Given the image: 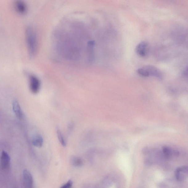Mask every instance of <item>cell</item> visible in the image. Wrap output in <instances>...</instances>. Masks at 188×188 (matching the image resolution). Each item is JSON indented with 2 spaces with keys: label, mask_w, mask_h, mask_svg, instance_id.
<instances>
[{
  "label": "cell",
  "mask_w": 188,
  "mask_h": 188,
  "mask_svg": "<svg viewBox=\"0 0 188 188\" xmlns=\"http://www.w3.org/2000/svg\"><path fill=\"white\" fill-rule=\"evenodd\" d=\"M25 34L29 55L30 58H33L35 56L38 50L37 36L35 31L31 27L27 28Z\"/></svg>",
  "instance_id": "6da1fadb"
},
{
  "label": "cell",
  "mask_w": 188,
  "mask_h": 188,
  "mask_svg": "<svg viewBox=\"0 0 188 188\" xmlns=\"http://www.w3.org/2000/svg\"><path fill=\"white\" fill-rule=\"evenodd\" d=\"M30 89L31 92L34 94L39 92L41 88V82L38 77L33 75L29 76Z\"/></svg>",
  "instance_id": "7a4b0ae2"
},
{
  "label": "cell",
  "mask_w": 188,
  "mask_h": 188,
  "mask_svg": "<svg viewBox=\"0 0 188 188\" xmlns=\"http://www.w3.org/2000/svg\"><path fill=\"white\" fill-rule=\"evenodd\" d=\"M147 72L148 77L149 76H154L155 78L161 79L163 77V74L160 69L151 65H147L143 66Z\"/></svg>",
  "instance_id": "3957f363"
},
{
  "label": "cell",
  "mask_w": 188,
  "mask_h": 188,
  "mask_svg": "<svg viewBox=\"0 0 188 188\" xmlns=\"http://www.w3.org/2000/svg\"><path fill=\"white\" fill-rule=\"evenodd\" d=\"M149 44L147 42L142 41L138 44L136 47V52L140 57H146L149 52Z\"/></svg>",
  "instance_id": "277c9868"
},
{
  "label": "cell",
  "mask_w": 188,
  "mask_h": 188,
  "mask_svg": "<svg viewBox=\"0 0 188 188\" xmlns=\"http://www.w3.org/2000/svg\"><path fill=\"white\" fill-rule=\"evenodd\" d=\"M23 185L24 188H33V178L27 170H24L22 174Z\"/></svg>",
  "instance_id": "5b68a950"
},
{
  "label": "cell",
  "mask_w": 188,
  "mask_h": 188,
  "mask_svg": "<svg viewBox=\"0 0 188 188\" xmlns=\"http://www.w3.org/2000/svg\"><path fill=\"white\" fill-rule=\"evenodd\" d=\"M10 163V158L9 155L5 151H3L0 157V166L3 170L8 169Z\"/></svg>",
  "instance_id": "8992f818"
},
{
  "label": "cell",
  "mask_w": 188,
  "mask_h": 188,
  "mask_svg": "<svg viewBox=\"0 0 188 188\" xmlns=\"http://www.w3.org/2000/svg\"><path fill=\"white\" fill-rule=\"evenodd\" d=\"M14 7L15 11L19 14L24 15L27 11V6L23 1H15L14 3Z\"/></svg>",
  "instance_id": "52a82bcc"
},
{
  "label": "cell",
  "mask_w": 188,
  "mask_h": 188,
  "mask_svg": "<svg viewBox=\"0 0 188 188\" xmlns=\"http://www.w3.org/2000/svg\"><path fill=\"white\" fill-rule=\"evenodd\" d=\"M175 174L176 179L180 181H183L187 177V167L182 166L178 168L176 170Z\"/></svg>",
  "instance_id": "ba28073f"
},
{
  "label": "cell",
  "mask_w": 188,
  "mask_h": 188,
  "mask_svg": "<svg viewBox=\"0 0 188 188\" xmlns=\"http://www.w3.org/2000/svg\"><path fill=\"white\" fill-rule=\"evenodd\" d=\"M12 105L13 112L17 117L19 119L22 120L24 118V115L18 101L14 100L12 101Z\"/></svg>",
  "instance_id": "9c48e42d"
},
{
  "label": "cell",
  "mask_w": 188,
  "mask_h": 188,
  "mask_svg": "<svg viewBox=\"0 0 188 188\" xmlns=\"http://www.w3.org/2000/svg\"><path fill=\"white\" fill-rule=\"evenodd\" d=\"M43 140L41 135H37L35 136L32 138V143L34 146L40 148L43 146Z\"/></svg>",
  "instance_id": "30bf717a"
},
{
  "label": "cell",
  "mask_w": 188,
  "mask_h": 188,
  "mask_svg": "<svg viewBox=\"0 0 188 188\" xmlns=\"http://www.w3.org/2000/svg\"><path fill=\"white\" fill-rule=\"evenodd\" d=\"M56 132L57 137H58L59 141L61 143V145L63 146H66V141H65L64 137H63L62 132L59 129H57Z\"/></svg>",
  "instance_id": "8fae6325"
},
{
  "label": "cell",
  "mask_w": 188,
  "mask_h": 188,
  "mask_svg": "<svg viewBox=\"0 0 188 188\" xmlns=\"http://www.w3.org/2000/svg\"><path fill=\"white\" fill-rule=\"evenodd\" d=\"M71 162L72 163L73 165L75 166H80L82 163L81 159L76 157H73Z\"/></svg>",
  "instance_id": "7c38bea8"
},
{
  "label": "cell",
  "mask_w": 188,
  "mask_h": 188,
  "mask_svg": "<svg viewBox=\"0 0 188 188\" xmlns=\"http://www.w3.org/2000/svg\"><path fill=\"white\" fill-rule=\"evenodd\" d=\"M72 185V182L71 180H69L66 184L63 185L60 188H71Z\"/></svg>",
  "instance_id": "4fadbf2b"
}]
</instances>
